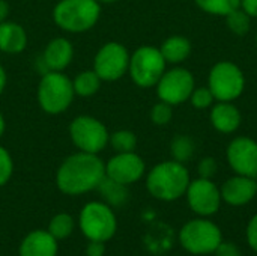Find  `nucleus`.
I'll list each match as a JSON object with an SVG mask.
<instances>
[{"label":"nucleus","instance_id":"nucleus-1","mask_svg":"<svg viewBox=\"0 0 257 256\" xmlns=\"http://www.w3.org/2000/svg\"><path fill=\"white\" fill-rule=\"evenodd\" d=\"M105 178V163L98 154L78 151L66 157L56 172L57 189L68 196H80L99 187Z\"/></svg>","mask_w":257,"mask_h":256},{"label":"nucleus","instance_id":"nucleus-2","mask_svg":"<svg viewBox=\"0 0 257 256\" xmlns=\"http://www.w3.org/2000/svg\"><path fill=\"white\" fill-rule=\"evenodd\" d=\"M190 186V174L184 163L170 160L152 167L146 178L148 192L158 201L173 202L182 198Z\"/></svg>","mask_w":257,"mask_h":256},{"label":"nucleus","instance_id":"nucleus-3","mask_svg":"<svg viewBox=\"0 0 257 256\" xmlns=\"http://www.w3.org/2000/svg\"><path fill=\"white\" fill-rule=\"evenodd\" d=\"M101 5L96 0H59L53 9L57 27L69 33H83L96 26Z\"/></svg>","mask_w":257,"mask_h":256},{"label":"nucleus","instance_id":"nucleus-4","mask_svg":"<svg viewBox=\"0 0 257 256\" xmlns=\"http://www.w3.org/2000/svg\"><path fill=\"white\" fill-rule=\"evenodd\" d=\"M181 247L194 256L212 255L223 241V232L209 217H196L182 225L178 234Z\"/></svg>","mask_w":257,"mask_h":256},{"label":"nucleus","instance_id":"nucleus-5","mask_svg":"<svg viewBox=\"0 0 257 256\" xmlns=\"http://www.w3.org/2000/svg\"><path fill=\"white\" fill-rule=\"evenodd\" d=\"M75 97L72 80L62 71H48L38 86V101L48 115H60L69 109Z\"/></svg>","mask_w":257,"mask_h":256},{"label":"nucleus","instance_id":"nucleus-6","mask_svg":"<svg viewBox=\"0 0 257 256\" xmlns=\"http://www.w3.org/2000/svg\"><path fill=\"white\" fill-rule=\"evenodd\" d=\"M78 226L89 241H110L117 231V219L105 202L86 204L78 216Z\"/></svg>","mask_w":257,"mask_h":256},{"label":"nucleus","instance_id":"nucleus-7","mask_svg":"<svg viewBox=\"0 0 257 256\" xmlns=\"http://www.w3.org/2000/svg\"><path fill=\"white\" fill-rule=\"evenodd\" d=\"M166 59L160 48L152 45H143L130 56L128 72L133 81L140 88L157 86L163 74L166 72Z\"/></svg>","mask_w":257,"mask_h":256},{"label":"nucleus","instance_id":"nucleus-8","mask_svg":"<svg viewBox=\"0 0 257 256\" xmlns=\"http://www.w3.org/2000/svg\"><path fill=\"white\" fill-rule=\"evenodd\" d=\"M69 137L78 151L99 154L107 146L110 134L107 127L99 119L89 115H81L71 122Z\"/></svg>","mask_w":257,"mask_h":256},{"label":"nucleus","instance_id":"nucleus-9","mask_svg":"<svg viewBox=\"0 0 257 256\" xmlns=\"http://www.w3.org/2000/svg\"><path fill=\"white\" fill-rule=\"evenodd\" d=\"M245 78L241 69L232 62H218L209 74V89L214 98L232 101L244 91Z\"/></svg>","mask_w":257,"mask_h":256},{"label":"nucleus","instance_id":"nucleus-10","mask_svg":"<svg viewBox=\"0 0 257 256\" xmlns=\"http://www.w3.org/2000/svg\"><path fill=\"white\" fill-rule=\"evenodd\" d=\"M130 66V53L119 42L104 44L93 59V71L102 81H116L125 75Z\"/></svg>","mask_w":257,"mask_h":256},{"label":"nucleus","instance_id":"nucleus-11","mask_svg":"<svg viewBox=\"0 0 257 256\" xmlns=\"http://www.w3.org/2000/svg\"><path fill=\"white\" fill-rule=\"evenodd\" d=\"M188 207L199 217H211L218 213L221 207V192L220 189L206 178H197L190 181L185 192Z\"/></svg>","mask_w":257,"mask_h":256},{"label":"nucleus","instance_id":"nucleus-12","mask_svg":"<svg viewBox=\"0 0 257 256\" xmlns=\"http://www.w3.org/2000/svg\"><path fill=\"white\" fill-rule=\"evenodd\" d=\"M194 91V78L190 71L175 68L163 74L157 83V92L161 101L175 106L187 101Z\"/></svg>","mask_w":257,"mask_h":256},{"label":"nucleus","instance_id":"nucleus-13","mask_svg":"<svg viewBox=\"0 0 257 256\" xmlns=\"http://www.w3.org/2000/svg\"><path fill=\"white\" fill-rule=\"evenodd\" d=\"M146 164L140 155L133 152H117L105 163V177L123 184L130 186L142 180L145 175Z\"/></svg>","mask_w":257,"mask_h":256},{"label":"nucleus","instance_id":"nucleus-14","mask_svg":"<svg viewBox=\"0 0 257 256\" xmlns=\"http://www.w3.org/2000/svg\"><path fill=\"white\" fill-rule=\"evenodd\" d=\"M227 160L236 175L257 177V143L248 137L235 139L227 148Z\"/></svg>","mask_w":257,"mask_h":256},{"label":"nucleus","instance_id":"nucleus-15","mask_svg":"<svg viewBox=\"0 0 257 256\" xmlns=\"http://www.w3.org/2000/svg\"><path fill=\"white\" fill-rule=\"evenodd\" d=\"M221 199L230 207H244L257 195V183L251 177L236 175L229 178L220 189Z\"/></svg>","mask_w":257,"mask_h":256},{"label":"nucleus","instance_id":"nucleus-16","mask_svg":"<svg viewBox=\"0 0 257 256\" xmlns=\"http://www.w3.org/2000/svg\"><path fill=\"white\" fill-rule=\"evenodd\" d=\"M59 241L44 229L29 232L20 243L18 256H57Z\"/></svg>","mask_w":257,"mask_h":256},{"label":"nucleus","instance_id":"nucleus-17","mask_svg":"<svg viewBox=\"0 0 257 256\" xmlns=\"http://www.w3.org/2000/svg\"><path fill=\"white\" fill-rule=\"evenodd\" d=\"M74 57V45L66 38L51 39L42 54V60L50 71H63Z\"/></svg>","mask_w":257,"mask_h":256},{"label":"nucleus","instance_id":"nucleus-18","mask_svg":"<svg viewBox=\"0 0 257 256\" xmlns=\"http://www.w3.org/2000/svg\"><path fill=\"white\" fill-rule=\"evenodd\" d=\"M27 47V33L24 27L15 21L0 23V51L6 54H18Z\"/></svg>","mask_w":257,"mask_h":256},{"label":"nucleus","instance_id":"nucleus-19","mask_svg":"<svg viewBox=\"0 0 257 256\" xmlns=\"http://www.w3.org/2000/svg\"><path fill=\"white\" fill-rule=\"evenodd\" d=\"M211 122L221 133H233L241 124V115L229 101H221V104L214 107L211 113Z\"/></svg>","mask_w":257,"mask_h":256},{"label":"nucleus","instance_id":"nucleus-20","mask_svg":"<svg viewBox=\"0 0 257 256\" xmlns=\"http://www.w3.org/2000/svg\"><path fill=\"white\" fill-rule=\"evenodd\" d=\"M160 51H161L163 57L166 59V62L179 63L190 56L191 44L184 36H170L163 42Z\"/></svg>","mask_w":257,"mask_h":256},{"label":"nucleus","instance_id":"nucleus-21","mask_svg":"<svg viewBox=\"0 0 257 256\" xmlns=\"http://www.w3.org/2000/svg\"><path fill=\"white\" fill-rule=\"evenodd\" d=\"M101 81L102 80L99 78V75L93 69L81 71V72H78L75 75V78L72 81L74 92H75V95H80L83 98L92 97V95H95L99 91Z\"/></svg>","mask_w":257,"mask_h":256},{"label":"nucleus","instance_id":"nucleus-22","mask_svg":"<svg viewBox=\"0 0 257 256\" xmlns=\"http://www.w3.org/2000/svg\"><path fill=\"white\" fill-rule=\"evenodd\" d=\"M74 228H75L74 217L71 214H68V213H59L51 219L47 231L57 241H62V240H66L74 232Z\"/></svg>","mask_w":257,"mask_h":256},{"label":"nucleus","instance_id":"nucleus-23","mask_svg":"<svg viewBox=\"0 0 257 256\" xmlns=\"http://www.w3.org/2000/svg\"><path fill=\"white\" fill-rule=\"evenodd\" d=\"M98 189L101 190L102 198L111 205H120L126 201V196H128L126 186L119 184V183H116L107 177L101 181Z\"/></svg>","mask_w":257,"mask_h":256},{"label":"nucleus","instance_id":"nucleus-24","mask_svg":"<svg viewBox=\"0 0 257 256\" xmlns=\"http://www.w3.org/2000/svg\"><path fill=\"white\" fill-rule=\"evenodd\" d=\"M170 154L175 161L185 163V161L191 160V157L194 154V142L188 136H178L172 140Z\"/></svg>","mask_w":257,"mask_h":256},{"label":"nucleus","instance_id":"nucleus-25","mask_svg":"<svg viewBox=\"0 0 257 256\" xmlns=\"http://www.w3.org/2000/svg\"><path fill=\"white\" fill-rule=\"evenodd\" d=\"M108 142L116 152H133L137 146V137L130 130H117L111 133Z\"/></svg>","mask_w":257,"mask_h":256},{"label":"nucleus","instance_id":"nucleus-26","mask_svg":"<svg viewBox=\"0 0 257 256\" xmlns=\"http://www.w3.org/2000/svg\"><path fill=\"white\" fill-rule=\"evenodd\" d=\"M196 3L203 11L214 15H227L241 6V0H196Z\"/></svg>","mask_w":257,"mask_h":256},{"label":"nucleus","instance_id":"nucleus-27","mask_svg":"<svg viewBox=\"0 0 257 256\" xmlns=\"http://www.w3.org/2000/svg\"><path fill=\"white\" fill-rule=\"evenodd\" d=\"M227 26L236 35H245L250 29V15L244 9H233L227 15Z\"/></svg>","mask_w":257,"mask_h":256},{"label":"nucleus","instance_id":"nucleus-28","mask_svg":"<svg viewBox=\"0 0 257 256\" xmlns=\"http://www.w3.org/2000/svg\"><path fill=\"white\" fill-rule=\"evenodd\" d=\"M14 174V161L9 151L0 146V187L6 186Z\"/></svg>","mask_w":257,"mask_h":256},{"label":"nucleus","instance_id":"nucleus-29","mask_svg":"<svg viewBox=\"0 0 257 256\" xmlns=\"http://www.w3.org/2000/svg\"><path fill=\"white\" fill-rule=\"evenodd\" d=\"M172 116H173L172 106L164 103V101L155 104L152 112H151V118H152V122L155 125H166V124H169Z\"/></svg>","mask_w":257,"mask_h":256},{"label":"nucleus","instance_id":"nucleus-30","mask_svg":"<svg viewBox=\"0 0 257 256\" xmlns=\"http://www.w3.org/2000/svg\"><path fill=\"white\" fill-rule=\"evenodd\" d=\"M190 98H191V103H193L194 107H197V109H206V107L211 106V103L214 100V95H212V92H211L209 88H200V89L193 91V94H191Z\"/></svg>","mask_w":257,"mask_h":256},{"label":"nucleus","instance_id":"nucleus-31","mask_svg":"<svg viewBox=\"0 0 257 256\" xmlns=\"http://www.w3.org/2000/svg\"><path fill=\"white\" fill-rule=\"evenodd\" d=\"M217 169H218V164H217V161L212 157L203 158L199 163V167H197L200 178H206V180H211L217 174Z\"/></svg>","mask_w":257,"mask_h":256},{"label":"nucleus","instance_id":"nucleus-32","mask_svg":"<svg viewBox=\"0 0 257 256\" xmlns=\"http://www.w3.org/2000/svg\"><path fill=\"white\" fill-rule=\"evenodd\" d=\"M214 255L215 256H242L241 253V249H239V246L238 244H235V243H232V241H221L220 243V246L215 249V252H214Z\"/></svg>","mask_w":257,"mask_h":256},{"label":"nucleus","instance_id":"nucleus-33","mask_svg":"<svg viewBox=\"0 0 257 256\" xmlns=\"http://www.w3.org/2000/svg\"><path fill=\"white\" fill-rule=\"evenodd\" d=\"M245 237H247V243L250 246V249L257 253V214H254L245 229Z\"/></svg>","mask_w":257,"mask_h":256},{"label":"nucleus","instance_id":"nucleus-34","mask_svg":"<svg viewBox=\"0 0 257 256\" xmlns=\"http://www.w3.org/2000/svg\"><path fill=\"white\" fill-rule=\"evenodd\" d=\"M87 256H104L105 255V243L101 241H89L86 247Z\"/></svg>","mask_w":257,"mask_h":256},{"label":"nucleus","instance_id":"nucleus-35","mask_svg":"<svg viewBox=\"0 0 257 256\" xmlns=\"http://www.w3.org/2000/svg\"><path fill=\"white\" fill-rule=\"evenodd\" d=\"M241 6L250 17H257V0H241Z\"/></svg>","mask_w":257,"mask_h":256},{"label":"nucleus","instance_id":"nucleus-36","mask_svg":"<svg viewBox=\"0 0 257 256\" xmlns=\"http://www.w3.org/2000/svg\"><path fill=\"white\" fill-rule=\"evenodd\" d=\"M9 11H11L9 3L6 0H0V23L6 21V18L9 15Z\"/></svg>","mask_w":257,"mask_h":256},{"label":"nucleus","instance_id":"nucleus-37","mask_svg":"<svg viewBox=\"0 0 257 256\" xmlns=\"http://www.w3.org/2000/svg\"><path fill=\"white\" fill-rule=\"evenodd\" d=\"M6 81H8L6 71H5V68L0 65V97H2V94H3V91H5V88H6Z\"/></svg>","mask_w":257,"mask_h":256},{"label":"nucleus","instance_id":"nucleus-38","mask_svg":"<svg viewBox=\"0 0 257 256\" xmlns=\"http://www.w3.org/2000/svg\"><path fill=\"white\" fill-rule=\"evenodd\" d=\"M5 128H6L5 118H3V115L0 113V137H2V136H3V133H5Z\"/></svg>","mask_w":257,"mask_h":256},{"label":"nucleus","instance_id":"nucleus-39","mask_svg":"<svg viewBox=\"0 0 257 256\" xmlns=\"http://www.w3.org/2000/svg\"><path fill=\"white\" fill-rule=\"evenodd\" d=\"M96 2L101 5V3H114V2H117V0H96Z\"/></svg>","mask_w":257,"mask_h":256}]
</instances>
